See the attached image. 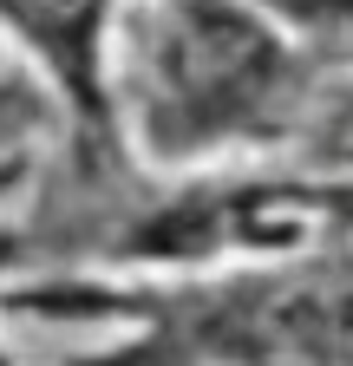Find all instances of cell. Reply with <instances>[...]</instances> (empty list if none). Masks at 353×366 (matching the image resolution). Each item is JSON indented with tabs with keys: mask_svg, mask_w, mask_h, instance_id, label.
<instances>
[{
	"mask_svg": "<svg viewBox=\"0 0 353 366\" xmlns=\"http://www.w3.org/2000/svg\"><path fill=\"white\" fill-rule=\"evenodd\" d=\"M124 0H0V26L26 59L46 72L59 105L79 124L85 151L118 144V112H111V26Z\"/></svg>",
	"mask_w": 353,
	"mask_h": 366,
	"instance_id": "2",
	"label": "cell"
},
{
	"mask_svg": "<svg viewBox=\"0 0 353 366\" xmlns=\"http://www.w3.org/2000/svg\"><path fill=\"white\" fill-rule=\"evenodd\" d=\"M111 72L118 118L138 124L157 164H197L236 144H269L307 105V59L255 0H124Z\"/></svg>",
	"mask_w": 353,
	"mask_h": 366,
	"instance_id": "1",
	"label": "cell"
},
{
	"mask_svg": "<svg viewBox=\"0 0 353 366\" xmlns=\"http://www.w3.org/2000/svg\"><path fill=\"white\" fill-rule=\"evenodd\" d=\"M7 105H20V99H14V92H0V112H7Z\"/></svg>",
	"mask_w": 353,
	"mask_h": 366,
	"instance_id": "4",
	"label": "cell"
},
{
	"mask_svg": "<svg viewBox=\"0 0 353 366\" xmlns=\"http://www.w3.org/2000/svg\"><path fill=\"white\" fill-rule=\"evenodd\" d=\"M321 66H353V0H255Z\"/></svg>",
	"mask_w": 353,
	"mask_h": 366,
	"instance_id": "3",
	"label": "cell"
}]
</instances>
